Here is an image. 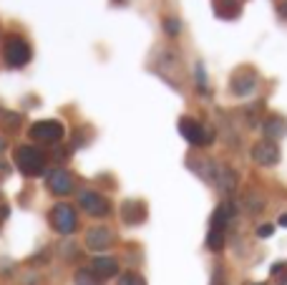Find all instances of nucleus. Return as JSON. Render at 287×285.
Segmentation results:
<instances>
[{
	"label": "nucleus",
	"mask_w": 287,
	"mask_h": 285,
	"mask_svg": "<svg viewBox=\"0 0 287 285\" xmlns=\"http://www.w3.org/2000/svg\"><path fill=\"white\" fill-rule=\"evenodd\" d=\"M81 205H83V210H88L91 214H106L109 212V202H106L103 197L93 195V192L83 195V197H81Z\"/></svg>",
	"instance_id": "0eeeda50"
},
{
	"label": "nucleus",
	"mask_w": 287,
	"mask_h": 285,
	"mask_svg": "<svg viewBox=\"0 0 287 285\" xmlns=\"http://www.w3.org/2000/svg\"><path fill=\"white\" fill-rule=\"evenodd\" d=\"M51 189H53V192H61V195L71 192V189H73L71 177H68L66 172H58V174H53V177H51Z\"/></svg>",
	"instance_id": "6e6552de"
},
{
	"label": "nucleus",
	"mask_w": 287,
	"mask_h": 285,
	"mask_svg": "<svg viewBox=\"0 0 287 285\" xmlns=\"http://www.w3.org/2000/svg\"><path fill=\"white\" fill-rule=\"evenodd\" d=\"M179 129H182V134H184L192 144H207L209 142L204 126H202L199 121H194V119H182V121H179Z\"/></svg>",
	"instance_id": "39448f33"
},
{
	"label": "nucleus",
	"mask_w": 287,
	"mask_h": 285,
	"mask_svg": "<svg viewBox=\"0 0 287 285\" xmlns=\"http://www.w3.org/2000/svg\"><path fill=\"white\" fill-rule=\"evenodd\" d=\"M15 164H18V169H20L25 177H38V174H43V169H46V156H43V151H38L35 146H20V149L15 151Z\"/></svg>",
	"instance_id": "f257e3e1"
},
{
	"label": "nucleus",
	"mask_w": 287,
	"mask_h": 285,
	"mask_svg": "<svg viewBox=\"0 0 287 285\" xmlns=\"http://www.w3.org/2000/svg\"><path fill=\"white\" fill-rule=\"evenodd\" d=\"M30 137H33L35 142L53 144L63 137V124H61V121H38V124H33Z\"/></svg>",
	"instance_id": "7ed1b4c3"
},
{
	"label": "nucleus",
	"mask_w": 287,
	"mask_h": 285,
	"mask_svg": "<svg viewBox=\"0 0 287 285\" xmlns=\"http://www.w3.org/2000/svg\"><path fill=\"white\" fill-rule=\"evenodd\" d=\"M280 225H285V227H287V214H282V217H280Z\"/></svg>",
	"instance_id": "ddd939ff"
},
{
	"label": "nucleus",
	"mask_w": 287,
	"mask_h": 285,
	"mask_svg": "<svg viewBox=\"0 0 287 285\" xmlns=\"http://www.w3.org/2000/svg\"><path fill=\"white\" fill-rule=\"evenodd\" d=\"M285 132H287V124L282 121V119H272V121H267V134H270V139H280Z\"/></svg>",
	"instance_id": "9d476101"
},
{
	"label": "nucleus",
	"mask_w": 287,
	"mask_h": 285,
	"mask_svg": "<svg viewBox=\"0 0 287 285\" xmlns=\"http://www.w3.org/2000/svg\"><path fill=\"white\" fill-rule=\"evenodd\" d=\"M3 58L8 66H25L30 61V46L20 36H8L3 43Z\"/></svg>",
	"instance_id": "f03ea898"
},
{
	"label": "nucleus",
	"mask_w": 287,
	"mask_h": 285,
	"mask_svg": "<svg viewBox=\"0 0 287 285\" xmlns=\"http://www.w3.org/2000/svg\"><path fill=\"white\" fill-rule=\"evenodd\" d=\"M119 285H144V278H139L136 273H126V275L119 280Z\"/></svg>",
	"instance_id": "9b49d317"
},
{
	"label": "nucleus",
	"mask_w": 287,
	"mask_h": 285,
	"mask_svg": "<svg viewBox=\"0 0 287 285\" xmlns=\"http://www.w3.org/2000/svg\"><path fill=\"white\" fill-rule=\"evenodd\" d=\"M255 159L260 162V164H275L277 159H280V151H277V146L272 142H260L255 146Z\"/></svg>",
	"instance_id": "423d86ee"
},
{
	"label": "nucleus",
	"mask_w": 287,
	"mask_h": 285,
	"mask_svg": "<svg viewBox=\"0 0 287 285\" xmlns=\"http://www.w3.org/2000/svg\"><path fill=\"white\" fill-rule=\"evenodd\" d=\"M272 232H275V227H272V225H262V227L257 230V235H260V237H270Z\"/></svg>",
	"instance_id": "f8f14e48"
},
{
	"label": "nucleus",
	"mask_w": 287,
	"mask_h": 285,
	"mask_svg": "<svg viewBox=\"0 0 287 285\" xmlns=\"http://www.w3.org/2000/svg\"><path fill=\"white\" fill-rule=\"evenodd\" d=\"M93 273L98 275V280L106 278V275H114L116 273V263L114 260H96L93 263Z\"/></svg>",
	"instance_id": "1a4fd4ad"
},
{
	"label": "nucleus",
	"mask_w": 287,
	"mask_h": 285,
	"mask_svg": "<svg viewBox=\"0 0 287 285\" xmlns=\"http://www.w3.org/2000/svg\"><path fill=\"white\" fill-rule=\"evenodd\" d=\"M51 222H53V227L58 230V232H73L76 230V212H73V207L68 205H58L53 214H51Z\"/></svg>",
	"instance_id": "20e7f679"
}]
</instances>
